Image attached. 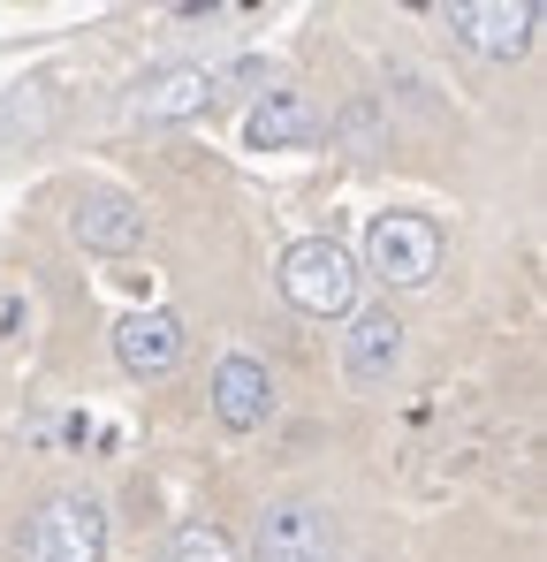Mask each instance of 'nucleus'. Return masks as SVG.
<instances>
[{
  "label": "nucleus",
  "mask_w": 547,
  "mask_h": 562,
  "mask_svg": "<svg viewBox=\"0 0 547 562\" xmlns=\"http://www.w3.org/2000/svg\"><path fill=\"white\" fill-rule=\"evenodd\" d=\"M281 296L312 319H350L358 304V259L335 244V236H304L281 251Z\"/></svg>",
  "instance_id": "f257e3e1"
},
{
  "label": "nucleus",
  "mask_w": 547,
  "mask_h": 562,
  "mask_svg": "<svg viewBox=\"0 0 547 562\" xmlns=\"http://www.w3.org/2000/svg\"><path fill=\"white\" fill-rule=\"evenodd\" d=\"M107 555V509L91 494H54L23 525V562H99Z\"/></svg>",
  "instance_id": "f03ea898"
},
{
  "label": "nucleus",
  "mask_w": 547,
  "mask_h": 562,
  "mask_svg": "<svg viewBox=\"0 0 547 562\" xmlns=\"http://www.w3.org/2000/svg\"><path fill=\"white\" fill-rule=\"evenodd\" d=\"M365 267L388 289H426L442 267V228L426 213H380L372 236H365Z\"/></svg>",
  "instance_id": "7ed1b4c3"
},
{
  "label": "nucleus",
  "mask_w": 547,
  "mask_h": 562,
  "mask_svg": "<svg viewBox=\"0 0 547 562\" xmlns=\"http://www.w3.org/2000/svg\"><path fill=\"white\" fill-rule=\"evenodd\" d=\"M252 562H335V509L312 494L274 502L252 532Z\"/></svg>",
  "instance_id": "20e7f679"
},
{
  "label": "nucleus",
  "mask_w": 547,
  "mask_h": 562,
  "mask_svg": "<svg viewBox=\"0 0 547 562\" xmlns=\"http://www.w3.org/2000/svg\"><path fill=\"white\" fill-rule=\"evenodd\" d=\"M449 31L471 54H487V61H517L533 46V31H540V8L533 0H456Z\"/></svg>",
  "instance_id": "39448f33"
},
{
  "label": "nucleus",
  "mask_w": 547,
  "mask_h": 562,
  "mask_svg": "<svg viewBox=\"0 0 547 562\" xmlns=\"http://www.w3.org/2000/svg\"><path fill=\"white\" fill-rule=\"evenodd\" d=\"M395 366H403V319L388 304L350 312V335H343V373H350V387H388Z\"/></svg>",
  "instance_id": "423d86ee"
},
{
  "label": "nucleus",
  "mask_w": 547,
  "mask_h": 562,
  "mask_svg": "<svg viewBox=\"0 0 547 562\" xmlns=\"http://www.w3.org/2000/svg\"><path fill=\"white\" fill-rule=\"evenodd\" d=\"M213 418L228 434H259L274 418V380L259 358H221V373H213Z\"/></svg>",
  "instance_id": "0eeeda50"
},
{
  "label": "nucleus",
  "mask_w": 547,
  "mask_h": 562,
  "mask_svg": "<svg viewBox=\"0 0 547 562\" xmlns=\"http://www.w3.org/2000/svg\"><path fill=\"white\" fill-rule=\"evenodd\" d=\"M182 319L176 312H130L122 327H114V358L130 366L137 380H160V373H176V358H182Z\"/></svg>",
  "instance_id": "6e6552de"
},
{
  "label": "nucleus",
  "mask_w": 547,
  "mask_h": 562,
  "mask_svg": "<svg viewBox=\"0 0 547 562\" xmlns=\"http://www.w3.org/2000/svg\"><path fill=\"white\" fill-rule=\"evenodd\" d=\"M77 244L85 251H137V236H145V213H137V198H122V190H91L77 198Z\"/></svg>",
  "instance_id": "1a4fd4ad"
},
{
  "label": "nucleus",
  "mask_w": 547,
  "mask_h": 562,
  "mask_svg": "<svg viewBox=\"0 0 547 562\" xmlns=\"http://www.w3.org/2000/svg\"><path fill=\"white\" fill-rule=\"evenodd\" d=\"M320 130V106L304 92H267L252 114H244V137L259 145V153H281V145H304Z\"/></svg>",
  "instance_id": "9d476101"
},
{
  "label": "nucleus",
  "mask_w": 547,
  "mask_h": 562,
  "mask_svg": "<svg viewBox=\"0 0 547 562\" xmlns=\"http://www.w3.org/2000/svg\"><path fill=\"white\" fill-rule=\"evenodd\" d=\"M213 69H168V77H153L145 92L130 99V114L137 122H182V114H198V106H213Z\"/></svg>",
  "instance_id": "9b49d317"
},
{
  "label": "nucleus",
  "mask_w": 547,
  "mask_h": 562,
  "mask_svg": "<svg viewBox=\"0 0 547 562\" xmlns=\"http://www.w3.org/2000/svg\"><path fill=\"white\" fill-rule=\"evenodd\" d=\"M153 562H236V548H228V532H213V525H182Z\"/></svg>",
  "instance_id": "f8f14e48"
}]
</instances>
